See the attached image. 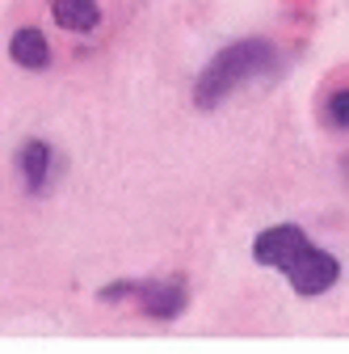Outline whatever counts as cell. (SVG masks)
I'll use <instances>...</instances> for the list:
<instances>
[{"label": "cell", "instance_id": "3", "mask_svg": "<svg viewBox=\"0 0 349 354\" xmlns=\"http://www.w3.org/2000/svg\"><path fill=\"white\" fill-rule=\"evenodd\" d=\"M110 308H135L148 321H177L190 308V283L186 274H164V279H114L97 291Z\"/></svg>", "mask_w": 349, "mask_h": 354}, {"label": "cell", "instance_id": "4", "mask_svg": "<svg viewBox=\"0 0 349 354\" xmlns=\"http://www.w3.org/2000/svg\"><path fill=\"white\" fill-rule=\"evenodd\" d=\"M13 165H17V177H21L26 194H34V198H38V194H47V190L55 186L59 169H63L59 148H55L51 140H21Z\"/></svg>", "mask_w": 349, "mask_h": 354}, {"label": "cell", "instance_id": "1", "mask_svg": "<svg viewBox=\"0 0 349 354\" xmlns=\"http://www.w3.org/2000/svg\"><path fill=\"white\" fill-rule=\"evenodd\" d=\"M286 68H290V59L274 38H261V34L232 38L202 64V72L194 76V93L190 97H194V106L202 114H215L236 93H244V88L282 80Z\"/></svg>", "mask_w": 349, "mask_h": 354}, {"label": "cell", "instance_id": "8", "mask_svg": "<svg viewBox=\"0 0 349 354\" xmlns=\"http://www.w3.org/2000/svg\"><path fill=\"white\" fill-rule=\"evenodd\" d=\"M341 173H345V182H349V156H341Z\"/></svg>", "mask_w": 349, "mask_h": 354}, {"label": "cell", "instance_id": "5", "mask_svg": "<svg viewBox=\"0 0 349 354\" xmlns=\"http://www.w3.org/2000/svg\"><path fill=\"white\" fill-rule=\"evenodd\" d=\"M9 59L17 68H26V72H47L51 68V42H47V34H42L38 26L13 30V38H9Z\"/></svg>", "mask_w": 349, "mask_h": 354}, {"label": "cell", "instance_id": "7", "mask_svg": "<svg viewBox=\"0 0 349 354\" xmlns=\"http://www.w3.org/2000/svg\"><path fill=\"white\" fill-rule=\"evenodd\" d=\"M320 122L328 131H349V84L345 88H332L320 106Z\"/></svg>", "mask_w": 349, "mask_h": 354}, {"label": "cell", "instance_id": "2", "mask_svg": "<svg viewBox=\"0 0 349 354\" xmlns=\"http://www.w3.org/2000/svg\"><path fill=\"white\" fill-rule=\"evenodd\" d=\"M252 261L266 266V270H278L295 295L316 299L328 295L341 283V261L337 253H328L324 245H316L299 224H270L252 236Z\"/></svg>", "mask_w": 349, "mask_h": 354}, {"label": "cell", "instance_id": "6", "mask_svg": "<svg viewBox=\"0 0 349 354\" xmlns=\"http://www.w3.org/2000/svg\"><path fill=\"white\" fill-rule=\"evenodd\" d=\"M101 5L97 0H51V21L68 34H93L101 26Z\"/></svg>", "mask_w": 349, "mask_h": 354}]
</instances>
